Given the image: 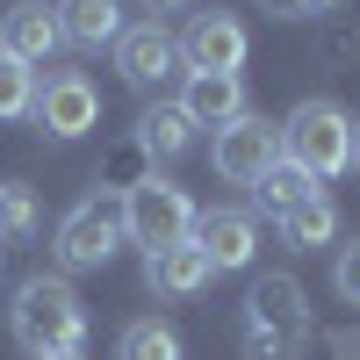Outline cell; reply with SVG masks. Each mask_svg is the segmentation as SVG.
Returning <instances> with one entry per match:
<instances>
[{
  "instance_id": "6da1fadb",
  "label": "cell",
  "mask_w": 360,
  "mask_h": 360,
  "mask_svg": "<svg viewBox=\"0 0 360 360\" xmlns=\"http://www.w3.org/2000/svg\"><path fill=\"white\" fill-rule=\"evenodd\" d=\"M8 324H15V339H22L29 360H44V353H79V346H86V303L72 295V281H58V274L22 281Z\"/></svg>"
},
{
  "instance_id": "7a4b0ae2",
  "label": "cell",
  "mask_w": 360,
  "mask_h": 360,
  "mask_svg": "<svg viewBox=\"0 0 360 360\" xmlns=\"http://www.w3.org/2000/svg\"><path fill=\"white\" fill-rule=\"evenodd\" d=\"M310 346V303L295 274H259L245 295V353L252 360H295Z\"/></svg>"
},
{
  "instance_id": "3957f363",
  "label": "cell",
  "mask_w": 360,
  "mask_h": 360,
  "mask_svg": "<svg viewBox=\"0 0 360 360\" xmlns=\"http://www.w3.org/2000/svg\"><path fill=\"white\" fill-rule=\"evenodd\" d=\"M281 159H295L310 180H339L353 166V123L339 101H303L281 123Z\"/></svg>"
},
{
  "instance_id": "277c9868",
  "label": "cell",
  "mask_w": 360,
  "mask_h": 360,
  "mask_svg": "<svg viewBox=\"0 0 360 360\" xmlns=\"http://www.w3.org/2000/svg\"><path fill=\"white\" fill-rule=\"evenodd\" d=\"M123 238H130V231H123V195H86V202H72L65 217H58L51 252H58V266L86 274V266H108Z\"/></svg>"
},
{
  "instance_id": "5b68a950",
  "label": "cell",
  "mask_w": 360,
  "mask_h": 360,
  "mask_svg": "<svg viewBox=\"0 0 360 360\" xmlns=\"http://www.w3.org/2000/svg\"><path fill=\"white\" fill-rule=\"evenodd\" d=\"M123 231L137 238L144 252L152 245H180V238L195 231V202L188 188H173V180H137V188H123Z\"/></svg>"
},
{
  "instance_id": "8992f818",
  "label": "cell",
  "mask_w": 360,
  "mask_h": 360,
  "mask_svg": "<svg viewBox=\"0 0 360 360\" xmlns=\"http://www.w3.org/2000/svg\"><path fill=\"white\" fill-rule=\"evenodd\" d=\"M274 159H281V130L266 123V115H252V108L238 115V123H224L217 144H209V166H217L231 188H252V180L274 166Z\"/></svg>"
},
{
  "instance_id": "52a82bcc",
  "label": "cell",
  "mask_w": 360,
  "mask_h": 360,
  "mask_svg": "<svg viewBox=\"0 0 360 360\" xmlns=\"http://www.w3.org/2000/svg\"><path fill=\"white\" fill-rule=\"evenodd\" d=\"M37 130L44 137H86L101 123V94H94V79L86 72H51L44 86H37Z\"/></svg>"
},
{
  "instance_id": "ba28073f",
  "label": "cell",
  "mask_w": 360,
  "mask_h": 360,
  "mask_svg": "<svg viewBox=\"0 0 360 360\" xmlns=\"http://www.w3.org/2000/svg\"><path fill=\"white\" fill-rule=\"evenodd\" d=\"M173 44H180V65H188V72H238V65H245V51H252L245 22L224 15V8L195 15V22H188V37H173Z\"/></svg>"
},
{
  "instance_id": "9c48e42d",
  "label": "cell",
  "mask_w": 360,
  "mask_h": 360,
  "mask_svg": "<svg viewBox=\"0 0 360 360\" xmlns=\"http://www.w3.org/2000/svg\"><path fill=\"white\" fill-rule=\"evenodd\" d=\"M195 245H202V259L217 266V274H238V266H252V252H259V217L252 209H195Z\"/></svg>"
},
{
  "instance_id": "30bf717a",
  "label": "cell",
  "mask_w": 360,
  "mask_h": 360,
  "mask_svg": "<svg viewBox=\"0 0 360 360\" xmlns=\"http://www.w3.org/2000/svg\"><path fill=\"white\" fill-rule=\"evenodd\" d=\"M209 274H217V266L202 259L195 238H180V245H152V252H144V288H152L159 303H188V295H202Z\"/></svg>"
},
{
  "instance_id": "8fae6325",
  "label": "cell",
  "mask_w": 360,
  "mask_h": 360,
  "mask_svg": "<svg viewBox=\"0 0 360 360\" xmlns=\"http://www.w3.org/2000/svg\"><path fill=\"white\" fill-rule=\"evenodd\" d=\"M58 44H65V29H58V8H44V0H22V8L0 15V51H8L15 65L37 72Z\"/></svg>"
},
{
  "instance_id": "7c38bea8",
  "label": "cell",
  "mask_w": 360,
  "mask_h": 360,
  "mask_svg": "<svg viewBox=\"0 0 360 360\" xmlns=\"http://www.w3.org/2000/svg\"><path fill=\"white\" fill-rule=\"evenodd\" d=\"M180 108H188L195 130H224V123L245 115V79H238V72H188Z\"/></svg>"
},
{
  "instance_id": "4fadbf2b",
  "label": "cell",
  "mask_w": 360,
  "mask_h": 360,
  "mask_svg": "<svg viewBox=\"0 0 360 360\" xmlns=\"http://www.w3.org/2000/svg\"><path fill=\"white\" fill-rule=\"evenodd\" d=\"M115 65H123L130 86H159V79L180 65V44L166 37L159 22H137V29H123V37H115Z\"/></svg>"
},
{
  "instance_id": "5bb4252c",
  "label": "cell",
  "mask_w": 360,
  "mask_h": 360,
  "mask_svg": "<svg viewBox=\"0 0 360 360\" xmlns=\"http://www.w3.org/2000/svg\"><path fill=\"white\" fill-rule=\"evenodd\" d=\"M58 29L79 51H101L123 37V0H58Z\"/></svg>"
},
{
  "instance_id": "9a60e30c",
  "label": "cell",
  "mask_w": 360,
  "mask_h": 360,
  "mask_svg": "<svg viewBox=\"0 0 360 360\" xmlns=\"http://www.w3.org/2000/svg\"><path fill=\"white\" fill-rule=\"evenodd\" d=\"M281 245H295V252H317V245H332V231H339V202L332 195H303V202H295V209H281Z\"/></svg>"
},
{
  "instance_id": "2e32d148",
  "label": "cell",
  "mask_w": 360,
  "mask_h": 360,
  "mask_svg": "<svg viewBox=\"0 0 360 360\" xmlns=\"http://www.w3.org/2000/svg\"><path fill=\"white\" fill-rule=\"evenodd\" d=\"M188 144H195V123H188V108H180V101H159V108L137 115V152H144V159H180Z\"/></svg>"
},
{
  "instance_id": "e0dca14e",
  "label": "cell",
  "mask_w": 360,
  "mask_h": 360,
  "mask_svg": "<svg viewBox=\"0 0 360 360\" xmlns=\"http://www.w3.org/2000/svg\"><path fill=\"white\" fill-rule=\"evenodd\" d=\"M252 195H259V209H266V217H281V209H295L303 195H317V180L295 166V159H274V166L252 180Z\"/></svg>"
},
{
  "instance_id": "ac0fdd59",
  "label": "cell",
  "mask_w": 360,
  "mask_h": 360,
  "mask_svg": "<svg viewBox=\"0 0 360 360\" xmlns=\"http://www.w3.org/2000/svg\"><path fill=\"white\" fill-rule=\"evenodd\" d=\"M115 360H188V353H180V332H173V324L137 317V324H123V339H115Z\"/></svg>"
},
{
  "instance_id": "d6986e66",
  "label": "cell",
  "mask_w": 360,
  "mask_h": 360,
  "mask_svg": "<svg viewBox=\"0 0 360 360\" xmlns=\"http://www.w3.org/2000/svg\"><path fill=\"white\" fill-rule=\"evenodd\" d=\"M29 108H37V72L0 51V123H15V115H29Z\"/></svg>"
},
{
  "instance_id": "ffe728a7",
  "label": "cell",
  "mask_w": 360,
  "mask_h": 360,
  "mask_svg": "<svg viewBox=\"0 0 360 360\" xmlns=\"http://www.w3.org/2000/svg\"><path fill=\"white\" fill-rule=\"evenodd\" d=\"M37 231V202L22 180H0V238H29Z\"/></svg>"
},
{
  "instance_id": "44dd1931",
  "label": "cell",
  "mask_w": 360,
  "mask_h": 360,
  "mask_svg": "<svg viewBox=\"0 0 360 360\" xmlns=\"http://www.w3.org/2000/svg\"><path fill=\"white\" fill-rule=\"evenodd\" d=\"M266 15H281V22H303V15H332L339 0H259Z\"/></svg>"
},
{
  "instance_id": "7402d4cb",
  "label": "cell",
  "mask_w": 360,
  "mask_h": 360,
  "mask_svg": "<svg viewBox=\"0 0 360 360\" xmlns=\"http://www.w3.org/2000/svg\"><path fill=\"white\" fill-rule=\"evenodd\" d=\"M332 281H339V295H346V303H360V245H346V252H339Z\"/></svg>"
},
{
  "instance_id": "603a6c76",
  "label": "cell",
  "mask_w": 360,
  "mask_h": 360,
  "mask_svg": "<svg viewBox=\"0 0 360 360\" xmlns=\"http://www.w3.org/2000/svg\"><path fill=\"white\" fill-rule=\"evenodd\" d=\"M144 8H152V15H173V8H188V0H144Z\"/></svg>"
},
{
  "instance_id": "cb8c5ba5",
  "label": "cell",
  "mask_w": 360,
  "mask_h": 360,
  "mask_svg": "<svg viewBox=\"0 0 360 360\" xmlns=\"http://www.w3.org/2000/svg\"><path fill=\"white\" fill-rule=\"evenodd\" d=\"M353 166H360V123H353Z\"/></svg>"
},
{
  "instance_id": "d4e9b609",
  "label": "cell",
  "mask_w": 360,
  "mask_h": 360,
  "mask_svg": "<svg viewBox=\"0 0 360 360\" xmlns=\"http://www.w3.org/2000/svg\"><path fill=\"white\" fill-rule=\"evenodd\" d=\"M44 360H79V353H44Z\"/></svg>"
},
{
  "instance_id": "484cf974",
  "label": "cell",
  "mask_w": 360,
  "mask_h": 360,
  "mask_svg": "<svg viewBox=\"0 0 360 360\" xmlns=\"http://www.w3.org/2000/svg\"><path fill=\"white\" fill-rule=\"evenodd\" d=\"M339 353H346V360H353V339H339Z\"/></svg>"
}]
</instances>
